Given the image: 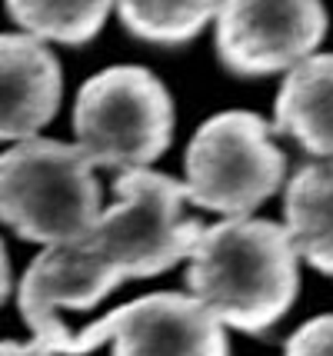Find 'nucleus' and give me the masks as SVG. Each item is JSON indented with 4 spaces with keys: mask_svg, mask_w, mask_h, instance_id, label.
Masks as SVG:
<instances>
[{
    "mask_svg": "<svg viewBox=\"0 0 333 356\" xmlns=\"http://www.w3.org/2000/svg\"><path fill=\"white\" fill-rule=\"evenodd\" d=\"M187 286L223 326L263 333L297 300V250L280 223L227 217L204 227L190 247Z\"/></svg>",
    "mask_w": 333,
    "mask_h": 356,
    "instance_id": "1",
    "label": "nucleus"
},
{
    "mask_svg": "<svg viewBox=\"0 0 333 356\" xmlns=\"http://www.w3.org/2000/svg\"><path fill=\"white\" fill-rule=\"evenodd\" d=\"M187 190L167 173L124 170L113 184V203L100 210L77 247L117 283L157 277L190 253L204 223L184 213Z\"/></svg>",
    "mask_w": 333,
    "mask_h": 356,
    "instance_id": "2",
    "label": "nucleus"
},
{
    "mask_svg": "<svg viewBox=\"0 0 333 356\" xmlns=\"http://www.w3.org/2000/svg\"><path fill=\"white\" fill-rule=\"evenodd\" d=\"M100 213V184L80 147L27 137L0 154V223L17 236L67 247L87 236Z\"/></svg>",
    "mask_w": 333,
    "mask_h": 356,
    "instance_id": "3",
    "label": "nucleus"
},
{
    "mask_svg": "<svg viewBox=\"0 0 333 356\" xmlns=\"http://www.w3.org/2000/svg\"><path fill=\"white\" fill-rule=\"evenodd\" d=\"M74 134L94 167L140 170L174 140V100L147 67H107L80 87Z\"/></svg>",
    "mask_w": 333,
    "mask_h": 356,
    "instance_id": "4",
    "label": "nucleus"
},
{
    "mask_svg": "<svg viewBox=\"0 0 333 356\" xmlns=\"http://www.w3.org/2000/svg\"><path fill=\"white\" fill-rule=\"evenodd\" d=\"M184 170L187 200L223 217H247L280 190L286 160L270 140L263 117L250 110H223L193 134Z\"/></svg>",
    "mask_w": 333,
    "mask_h": 356,
    "instance_id": "5",
    "label": "nucleus"
},
{
    "mask_svg": "<svg viewBox=\"0 0 333 356\" xmlns=\"http://www.w3.org/2000/svg\"><path fill=\"white\" fill-rule=\"evenodd\" d=\"M111 340L113 356H230L223 323L187 293H150L74 333L64 320L40 337L50 353L83 356Z\"/></svg>",
    "mask_w": 333,
    "mask_h": 356,
    "instance_id": "6",
    "label": "nucleus"
},
{
    "mask_svg": "<svg viewBox=\"0 0 333 356\" xmlns=\"http://www.w3.org/2000/svg\"><path fill=\"white\" fill-rule=\"evenodd\" d=\"M327 33L323 0H220L217 57L240 77H267L310 57Z\"/></svg>",
    "mask_w": 333,
    "mask_h": 356,
    "instance_id": "7",
    "label": "nucleus"
},
{
    "mask_svg": "<svg viewBox=\"0 0 333 356\" xmlns=\"http://www.w3.org/2000/svg\"><path fill=\"white\" fill-rule=\"evenodd\" d=\"M60 63L31 33H0V140H27L60 107Z\"/></svg>",
    "mask_w": 333,
    "mask_h": 356,
    "instance_id": "8",
    "label": "nucleus"
},
{
    "mask_svg": "<svg viewBox=\"0 0 333 356\" xmlns=\"http://www.w3.org/2000/svg\"><path fill=\"white\" fill-rule=\"evenodd\" d=\"M113 286L120 283L107 270H100L77 243H67V247H47L40 257H33V264L20 280L17 300L27 326L40 340L60 320V307L90 310Z\"/></svg>",
    "mask_w": 333,
    "mask_h": 356,
    "instance_id": "9",
    "label": "nucleus"
},
{
    "mask_svg": "<svg viewBox=\"0 0 333 356\" xmlns=\"http://www.w3.org/2000/svg\"><path fill=\"white\" fill-rule=\"evenodd\" d=\"M277 130L307 154L333 160V54H310L286 70L277 93Z\"/></svg>",
    "mask_w": 333,
    "mask_h": 356,
    "instance_id": "10",
    "label": "nucleus"
},
{
    "mask_svg": "<svg viewBox=\"0 0 333 356\" xmlns=\"http://www.w3.org/2000/svg\"><path fill=\"white\" fill-rule=\"evenodd\" d=\"M284 217L297 257L333 277V160L307 163L290 177Z\"/></svg>",
    "mask_w": 333,
    "mask_h": 356,
    "instance_id": "11",
    "label": "nucleus"
},
{
    "mask_svg": "<svg viewBox=\"0 0 333 356\" xmlns=\"http://www.w3.org/2000/svg\"><path fill=\"white\" fill-rule=\"evenodd\" d=\"M7 10L37 40L77 47L100 33L113 0H7Z\"/></svg>",
    "mask_w": 333,
    "mask_h": 356,
    "instance_id": "12",
    "label": "nucleus"
},
{
    "mask_svg": "<svg viewBox=\"0 0 333 356\" xmlns=\"http://www.w3.org/2000/svg\"><path fill=\"white\" fill-rule=\"evenodd\" d=\"M113 7L133 37L177 47L193 40L217 17L220 0H113Z\"/></svg>",
    "mask_w": 333,
    "mask_h": 356,
    "instance_id": "13",
    "label": "nucleus"
},
{
    "mask_svg": "<svg viewBox=\"0 0 333 356\" xmlns=\"http://www.w3.org/2000/svg\"><path fill=\"white\" fill-rule=\"evenodd\" d=\"M284 356H333V313L303 323L286 340Z\"/></svg>",
    "mask_w": 333,
    "mask_h": 356,
    "instance_id": "14",
    "label": "nucleus"
},
{
    "mask_svg": "<svg viewBox=\"0 0 333 356\" xmlns=\"http://www.w3.org/2000/svg\"><path fill=\"white\" fill-rule=\"evenodd\" d=\"M0 356H57L50 353L47 346H40V343H14V340H3L0 343Z\"/></svg>",
    "mask_w": 333,
    "mask_h": 356,
    "instance_id": "15",
    "label": "nucleus"
},
{
    "mask_svg": "<svg viewBox=\"0 0 333 356\" xmlns=\"http://www.w3.org/2000/svg\"><path fill=\"white\" fill-rule=\"evenodd\" d=\"M7 293H10V260H7V250L0 243V303L7 300Z\"/></svg>",
    "mask_w": 333,
    "mask_h": 356,
    "instance_id": "16",
    "label": "nucleus"
}]
</instances>
